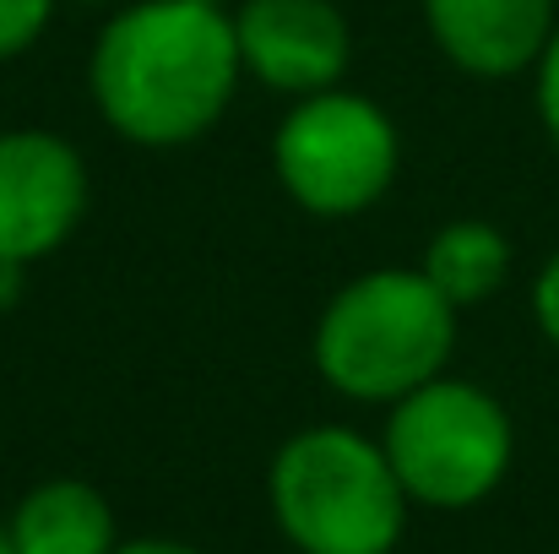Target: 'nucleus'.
<instances>
[{
	"label": "nucleus",
	"mask_w": 559,
	"mask_h": 554,
	"mask_svg": "<svg viewBox=\"0 0 559 554\" xmlns=\"http://www.w3.org/2000/svg\"><path fill=\"white\" fill-rule=\"evenodd\" d=\"M239 76L234 11L206 0H126L87 60L98 115L136 148L201 142L228 115Z\"/></svg>",
	"instance_id": "f257e3e1"
},
{
	"label": "nucleus",
	"mask_w": 559,
	"mask_h": 554,
	"mask_svg": "<svg viewBox=\"0 0 559 554\" xmlns=\"http://www.w3.org/2000/svg\"><path fill=\"white\" fill-rule=\"evenodd\" d=\"M266 490L299 554H391L407 522V490L385 446L348 424H316L283 440Z\"/></svg>",
	"instance_id": "7ed1b4c3"
},
{
	"label": "nucleus",
	"mask_w": 559,
	"mask_h": 554,
	"mask_svg": "<svg viewBox=\"0 0 559 554\" xmlns=\"http://www.w3.org/2000/svg\"><path fill=\"white\" fill-rule=\"evenodd\" d=\"M93 180L82 153L38 126L0 131V261L38 267L87 217Z\"/></svg>",
	"instance_id": "423d86ee"
},
{
	"label": "nucleus",
	"mask_w": 559,
	"mask_h": 554,
	"mask_svg": "<svg viewBox=\"0 0 559 554\" xmlns=\"http://www.w3.org/2000/svg\"><path fill=\"white\" fill-rule=\"evenodd\" d=\"M115 554H195V550L169 544V539H136V544H115Z\"/></svg>",
	"instance_id": "2eb2a0df"
},
{
	"label": "nucleus",
	"mask_w": 559,
	"mask_h": 554,
	"mask_svg": "<svg viewBox=\"0 0 559 554\" xmlns=\"http://www.w3.org/2000/svg\"><path fill=\"white\" fill-rule=\"evenodd\" d=\"M418 272L456 310H473V305H484V299H495L506 288V278H511V239L495 223H484V217H451L445 228L429 234Z\"/></svg>",
	"instance_id": "9d476101"
},
{
	"label": "nucleus",
	"mask_w": 559,
	"mask_h": 554,
	"mask_svg": "<svg viewBox=\"0 0 559 554\" xmlns=\"http://www.w3.org/2000/svg\"><path fill=\"white\" fill-rule=\"evenodd\" d=\"M22 283H27V267L22 261H0V310H11L22 299Z\"/></svg>",
	"instance_id": "4468645a"
},
{
	"label": "nucleus",
	"mask_w": 559,
	"mask_h": 554,
	"mask_svg": "<svg viewBox=\"0 0 559 554\" xmlns=\"http://www.w3.org/2000/svg\"><path fill=\"white\" fill-rule=\"evenodd\" d=\"M55 5L60 0H0V60L27 55L55 22Z\"/></svg>",
	"instance_id": "9b49d317"
},
{
	"label": "nucleus",
	"mask_w": 559,
	"mask_h": 554,
	"mask_svg": "<svg viewBox=\"0 0 559 554\" xmlns=\"http://www.w3.org/2000/svg\"><path fill=\"white\" fill-rule=\"evenodd\" d=\"M71 5H126V0H71Z\"/></svg>",
	"instance_id": "f3484780"
},
{
	"label": "nucleus",
	"mask_w": 559,
	"mask_h": 554,
	"mask_svg": "<svg viewBox=\"0 0 559 554\" xmlns=\"http://www.w3.org/2000/svg\"><path fill=\"white\" fill-rule=\"evenodd\" d=\"M380 446H385L407 500L462 511L500 490V479L511 473L516 429H511V413L500 408V397H489L473 380L435 375L418 391L391 402Z\"/></svg>",
	"instance_id": "20e7f679"
},
{
	"label": "nucleus",
	"mask_w": 559,
	"mask_h": 554,
	"mask_svg": "<svg viewBox=\"0 0 559 554\" xmlns=\"http://www.w3.org/2000/svg\"><path fill=\"white\" fill-rule=\"evenodd\" d=\"M16 554H115V511L82 479H49L11 511Z\"/></svg>",
	"instance_id": "1a4fd4ad"
},
{
	"label": "nucleus",
	"mask_w": 559,
	"mask_h": 554,
	"mask_svg": "<svg viewBox=\"0 0 559 554\" xmlns=\"http://www.w3.org/2000/svg\"><path fill=\"white\" fill-rule=\"evenodd\" d=\"M234 38L245 76L288 98L343 87L354 66V27L332 0H239Z\"/></svg>",
	"instance_id": "0eeeda50"
},
{
	"label": "nucleus",
	"mask_w": 559,
	"mask_h": 554,
	"mask_svg": "<svg viewBox=\"0 0 559 554\" xmlns=\"http://www.w3.org/2000/svg\"><path fill=\"white\" fill-rule=\"evenodd\" d=\"M435 49L484 82H506L538 66L555 33V0H424Z\"/></svg>",
	"instance_id": "6e6552de"
},
{
	"label": "nucleus",
	"mask_w": 559,
	"mask_h": 554,
	"mask_svg": "<svg viewBox=\"0 0 559 554\" xmlns=\"http://www.w3.org/2000/svg\"><path fill=\"white\" fill-rule=\"evenodd\" d=\"M533 321H538V332L559 349V250L544 261V272H538V283H533Z\"/></svg>",
	"instance_id": "ddd939ff"
},
{
	"label": "nucleus",
	"mask_w": 559,
	"mask_h": 554,
	"mask_svg": "<svg viewBox=\"0 0 559 554\" xmlns=\"http://www.w3.org/2000/svg\"><path fill=\"white\" fill-rule=\"evenodd\" d=\"M533 71H538V120H544V131L555 137V148H559V22Z\"/></svg>",
	"instance_id": "f8f14e48"
},
{
	"label": "nucleus",
	"mask_w": 559,
	"mask_h": 554,
	"mask_svg": "<svg viewBox=\"0 0 559 554\" xmlns=\"http://www.w3.org/2000/svg\"><path fill=\"white\" fill-rule=\"evenodd\" d=\"M456 305L418 267H380L343 283L316 321V369L354 402H396L445 375Z\"/></svg>",
	"instance_id": "f03ea898"
},
{
	"label": "nucleus",
	"mask_w": 559,
	"mask_h": 554,
	"mask_svg": "<svg viewBox=\"0 0 559 554\" xmlns=\"http://www.w3.org/2000/svg\"><path fill=\"white\" fill-rule=\"evenodd\" d=\"M402 164L396 120L348 87L294 98L272 137V169L310 217H359L391 190Z\"/></svg>",
	"instance_id": "39448f33"
},
{
	"label": "nucleus",
	"mask_w": 559,
	"mask_h": 554,
	"mask_svg": "<svg viewBox=\"0 0 559 554\" xmlns=\"http://www.w3.org/2000/svg\"><path fill=\"white\" fill-rule=\"evenodd\" d=\"M0 554H16V544H11V533L0 528Z\"/></svg>",
	"instance_id": "dca6fc26"
},
{
	"label": "nucleus",
	"mask_w": 559,
	"mask_h": 554,
	"mask_svg": "<svg viewBox=\"0 0 559 554\" xmlns=\"http://www.w3.org/2000/svg\"><path fill=\"white\" fill-rule=\"evenodd\" d=\"M206 5H223V0H206Z\"/></svg>",
	"instance_id": "a211bd4d"
}]
</instances>
